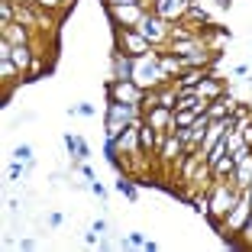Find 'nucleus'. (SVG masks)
I'll return each instance as SVG.
<instances>
[{
	"instance_id": "1",
	"label": "nucleus",
	"mask_w": 252,
	"mask_h": 252,
	"mask_svg": "<svg viewBox=\"0 0 252 252\" xmlns=\"http://www.w3.org/2000/svg\"><path fill=\"white\" fill-rule=\"evenodd\" d=\"M133 78L139 84H155V81H162V78H165V72H162V68H155V65H149V62H139L133 68Z\"/></svg>"
},
{
	"instance_id": "2",
	"label": "nucleus",
	"mask_w": 252,
	"mask_h": 252,
	"mask_svg": "<svg viewBox=\"0 0 252 252\" xmlns=\"http://www.w3.org/2000/svg\"><path fill=\"white\" fill-rule=\"evenodd\" d=\"M110 94H117V100H123V104H129V100H139V90H136L129 81L110 84Z\"/></svg>"
},
{
	"instance_id": "3",
	"label": "nucleus",
	"mask_w": 252,
	"mask_h": 252,
	"mask_svg": "<svg viewBox=\"0 0 252 252\" xmlns=\"http://www.w3.org/2000/svg\"><path fill=\"white\" fill-rule=\"evenodd\" d=\"M10 58H13L17 68H26V65H29V49H26V45H17V49L10 52Z\"/></svg>"
},
{
	"instance_id": "4",
	"label": "nucleus",
	"mask_w": 252,
	"mask_h": 252,
	"mask_svg": "<svg viewBox=\"0 0 252 252\" xmlns=\"http://www.w3.org/2000/svg\"><path fill=\"white\" fill-rule=\"evenodd\" d=\"M184 7V0H159V13L162 17H171V13H178Z\"/></svg>"
},
{
	"instance_id": "5",
	"label": "nucleus",
	"mask_w": 252,
	"mask_h": 252,
	"mask_svg": "<svg viewBox=\"0 0 252 252\" xmlns=\"http://www.w3.org/2000/svg\"><path fill=\"white\" fill-rule=\"evenodd\" d=\"M139 36H143V39H159V36H162V29H159V23H149V19H145L143 26H139Z\"/></svg>"
},
{
	"instance_id": "6",
	"label": "nucleus",
	"mask_w": 252,
	"mask_h": 252,
	"mask_svg": "<svg viewBox=\"0 0 252 252\" xmlns=\"http://www.w3.org/2000/svg\"><path fill=\"white\" fill-rule=\"evenodd\" d=\"M17 159L19 162H29V159H33V149H29V145H17Z\"/></svg>"
},
{
	"instance_id": "7",
	"label": "nucleus",
	"mask_w": 252,
	"mask_h": 252,
	"mask_svg": "<svg viewBox=\"0 0 252 252\" xmlns=\"http://www.w3.org/2000/svg\"><path fill=\"white\" fill-rule=\"evenodd\" d=\"M233 162H236V159H220V162H216V175L230 171V168H233Z\"/></svg>"
},
{
	"instance_id": "8",
	"label": "nucleus",
	"mask_w": 252,
	"mask_h": 252,
	"mask_svg": "<svg viewBox=\"0 0 252 252\" xmlns=\"http://www.w3.org/2000/svg\"><path fill=\"white\" fill-rule=\"evenodd\" d=\"M117 191H123L126 198H136V188H133V184H126V181H117Z\"/></svg>"
},
{
	"instance_id": "9",
	"label": "nucleus",
	"mask_w": 252,
	"mask_h": 252,
	"mask_svg": "<svg viewBox=\"0 0 252 252\" xmlns=\"http://www.w3.org/2000/svg\"><path fill=\"white\" fill-rule=\"evenodd\" d=\"M165 155H168V159H175V155H178V143H168V145H165Z\"/></svg>"
},
{
	"instance_id": "10",
	"label": "nucleus",
	"mask_w": 252,
	"mask_h": 252,
	"mask_svg": "<svg viewBox=\"0 0 252 252\" xmlns=\"http://www.w3.org/2000/svg\"><path fill=\"white\" fill-rule=\"evenodd\" d=\"M152 123H155V126L165 123V110H155V113H152Z\"/></svg>"
},
{
	"instance_id": "11",
	"label": "nucleus",
	"mask_w": 252,
	"mask_h": 252,
	"mask_svg": "<svg viewBox=\"0 0 252 252\" xmlns=\"http://www.w3.org/2000/svg\"><path fill=\"white\" fill-rule=\"evenodd\" d=\"M19 175H23V168H19V165H13V168H10V181H17Z\"/></svg>"
},
{
	"instance_id": "12",
	"label": "nucleus",
	"mask_w": 252,
	"mask_h": 252,
	"mask_svg": "<svg viewBox=\"0 0 252 252\" xmlns=\"http://www.w3.org/2000/svg\"><path fill=\"white\" fill-rule=\"evenodd\" d=\"M143 145H145V149L152 145V133H149V129H143Z\"/></svg>"
},
{
	"instance_id": "13",
	"label": "nucleus",
	"mask_w": 252,
	"mask_h": 252,
	"mask_svg": "<svg viewBox=\"0 0 252 252\" xmlns=\"http://www.w3.org/2000/svg\"><path fill=\"white\" fill-rule=\"evenodd\" d=\"M110 3H123V7H133L136 0H110Z\"/></svg>"
},
{
	"instance_id": "14",
	"label": "nucleus",
	"mask_w": 252,
	"mask_h": 252,
	"mask_svg": "<svg viewBox=\"0 0 252 252\" xmlns=\"http://www.w3.org/2000/svg\"><path fill=\"white\" fill-rule=\"evenodd\" d=\"M246 233H249V236H252V220H249V223H246Z\"/></svg>"
},
{
	"instance_id": "15",
	"label": "nucleus",
	"mask_w": 252,
	"mask_h": 252,
	"mask_svg": "<svg viewBox=\"0 0 252 252\" xmlns=\"http://www.w3.org/2000/svg\"><path fill=\"white\" fill-rule=\"evenodd\" d=\"M216 3H220V7H230V0H216Z\"/></svg>"
},
{
	"instance_id": "16",
	"label": "nucleus",
	"mask_w": 252,
	"mask_h": 252,
	"mask_svg": "<svg viewBox=\"0 0 252 252\" xmlns=\"http://www.w3.org/2000/svg\"><path fill=\"white\" fill-rule=\"evenodd\" d=\"M42 3H49V7H55V3H58V0H42Z\"/></svg>"
}]
</instances>
